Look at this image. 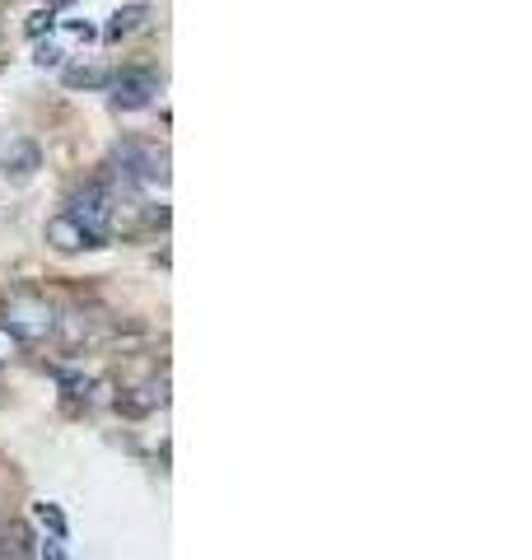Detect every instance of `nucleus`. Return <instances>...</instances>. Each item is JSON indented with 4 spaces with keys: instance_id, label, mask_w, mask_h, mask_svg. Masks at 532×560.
Returning a JSON list of instances; mask_svg holds the SVG:
<instances>
[{
    "instance_id": "obj_4",
    "label": "nucleus",
    "mask_w": 532,
    "mask_h": 560,
    "mask_svg": "<svg viewBox=\"0 0 532 560\" xmlns=\"http://www.w3.org/2000/svg\"><path fill=\"white\" fill-rule=\"evenodd\" d=\"M38 168H43V150L33 145V140L14 136L10 145H0V173H5V178L24 183V178H33V173H38Z\"/></svg>"
},
{
    "instance_id": "obj_10",
    "label": "nucleus",
    "mask_w": 532,
    "mask_h": 560,
    "mask_svg": "<svg viewBox=\"0 0 532 560\" xmlns=\"http://www.w3.org/2000/svg\"><path fill=\"white\" fill-rule=\"evenodd\" d=\"M33 61H38L43 70H57V66L66 61V47H61L57 38H47V43H38V57H33Z\"/></svg>"
},
{
    "instance_id": "obj_2",
    "label": "nucleus",
    "mask_w": 532,
    "mask_h": 560,
    "mask_svg": "<svg viewBox=\"0 0 532 560\" xmlns=\"http://www.w3.org/2000/svg\"><path fill=\"white\" fill-rule=\"evenodd\" d=\"M70 220L80 224V230L94 238V243H103V238H113L117 230H113V220H117V197L103 183H84L76 197H70V210H66Z\"/></svg>"
},
{
    "instance_id": "obj_3",
    "label": "nucleus",
    "mask_w": 532,
    "mask_h": 560,
    "mask_svg": "<svg viewBox=\"0 0 532 560\" xmlns=\"http://www.w3.org/2000/svg\"><path fill=\"white\" fill-rule=\"evenodd\" d=\"M154 94H159V75H154V70L131 66V70H122V75L113 80V108H122V113L146 108Z\"/></svg>"
},
{
    "instance_id": "obj_12",
    "label": "nucleus",
    "mask_w": 532,
    "mask_h": 560,
    "mask_svg": "<svg viewBox=\"0 0 532 560\" xmlns=\"http://www.w3.org/2000/svg\"><path fill=\"white\" fill-rule=\"evenodd\" d=\"M51 24H57V10H38V14L28 20V33H43V28H51Z\"/></svg>"
},
{
    "instance_id": "obj_1",
    "label": "nucleus",
    "mask_w": 532,
    "mask_h": 560,
    "mask_svg": "<svg viewBox=\"0 0 532 560\" xmlns=\"http://www.w3.org/2000/svg\"><path fill=\"white\" fill-rule=\"evenodd\" d=\"M0 327H5L10 337H20L24 346L47 341L51 331H57V308H51L43 294H33V290H14L5 300V323Z\"/></svg>"
},
{
    "instance_id": "obj_8",
    "label": "nucleus",
    "mask_w": 532,
    "mask_h": 560,
    "mask_svg": "<svg viewBox=\"0 0 532 560\" xmlns=\"http://www.w3.org/2000/svg\"><path fill=\"white\" fill-rule=\"evenodd\" d=\"M66 84L70 90H103V84H113V75L103 66H66Z\"/></svg>"
},
{
    "instance_id": "obj_9",
    "label": "nucleus",
    "mask_w": 532,
    "mask_h": 560,
    "mask_svg": "<svg viewBox=\"0 0 532 560\" xmlns=\"http://www.w3.org/2000/svg\"><path fill=\"white\" fill-rule=\"evenodd\" d=\"M33 514H38V523H43V528H51V537H66V514L57 510V504H33Z\"/></svg>"
},
{
    "instance_id": "obj_7",
    "label": "nucleus",
    "mask_w": 532,
    "mask_h": 560,
    "mask_svg": "<svg viewBox=\"0 0 532 560\" xmlns=\"http://www.w3.org/2000/svg\"><path fill=\"white\" fill-rule=\"evenodd\" d=\"M150 20V5H122V10H113V20H108V38H127V33H136L140 24Z\"/></svg>"
},
{
    "instance_id": "obj_11",
    "label": "nucleus",
    "mask_w": 532,
    "mask_h": 560,
    "mask_svg": "<svg viewBox=\"0 0 532 560\" xmlns=\"http://www.w3.org/2000/svg\"><path fill=\"white\" fill-rule=\"evenodd\" d=\"M24 355V341L20 337H10L5 327H0V364H10V360H20Z\"/></svg>"
},
{
    "instance_id": "obj_6",
    "label": "nucleus",
    "mask_w": 532,
    "mask_h": 560,
    "mask_svg": "<svg viewBox=\"0 0 532 560\" xmlns=\"http://www.w3.org/2000/svg\"><path fill=\"white\" fill-rule=\"evenodd\" d=\"M164 401H169V374H159V378H150V383H140L136 397H122V407H127L131 416H146V411H154V407H164Z\"/></svg>"
},
{
    "instance_id": "obj_5",
    "label": "nucleus",
    "mask_w": 532,
    "mask_h": 560,
    "mask_svg": "<svg viewBox=\"0 0 532 560\" xmlns=\"http://www.w3.org/2000/svg\"><path fill=\"white\" fill-rule=\"evenodd\" d=\"M43 238H47V248H51V253H66V257H70V253H80V248H94V238H89V234L80 230V224L66 215V210H61V215H51V220H47Z\"/></svg>"
}]
</instances>
